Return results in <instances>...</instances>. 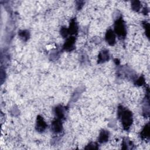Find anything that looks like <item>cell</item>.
Instances as JSON below:
<instances>
[{
  "label": "cell",
  "mask_w": 150,
  "mask_h": 150,
  "mask_svg": "<svg viewBox=\"0 0 150 150\" xmlns=\"http://www.w3.org/2000/svg\"><path fill=\"white\" fill-rule=\"evenodd\" d=\"M132 8L135 11H138L141 8V5L139 1H133L132 3Z\"/></svg>",
  "instance_id": "5bb4252c"
},
{
  "label": "cell",
  "mask_w": 150,
  "mask_h": 150,
  "mask_svg": "<svg viewBox=\"0 0 150 150\" xmlns=\"http://www.w3.org/2000/svg\"><path fill=\"white\" fill-rule=\"evenodd\" d=\"M47 127V124L44 121L43 119L38 116L36 119V129L39 132H43L45 130Z\"/></svg>",
  "instance_id": "3957f363"
},
{
  "label": "cell",
  "mask_w": 150,
  "mask_h": 150,
  "mask_svg": "<svg viewBox=\"0 0 150 150\" xmlns=\"http://www.w3.org/2000/svg\"><path fill=\"white\" fill-rule=\"evenodd\" d=\"M143 26H144V28L145 29V33L147 34V36L148 37H149V23L145 22L143 24Z\"/></svg>",
  "instance_id": "2e32d148"
},
{
  "label": "cell",
  "mask_w": 150,
  "mask_h": 150,
  "mask_svg": "<svg viewBox=\"0 0 150 150\" xmlns=\"http://www.w3.org/2000/svg\"><path fill=\"white\" fill-rule=\"evenodd\" d=\"M114 31L119 38H124L126 35V28L121 18L118 19L114 24Z\"/></svg>",
  "instance_id": "7a4b0ae2"
},
{
  "label": "cell",
  "mask_w": 150,
  "mask_h": 150,
  "mask_svg": "<svg viewBox=\"0 0 150 150\" xmlns=\"http://www.w3.org/2000/svg\"><path fill=\"white\" fill-rule=\"evenodd\" d=\"M87 149H98V145L96 142H91L85 148Z\"/></svg>",
  "instance_id": "9a60e30c"
},
{
  "label": "cell",
  "mask_w": 150,
  "mask_h": 150,
  "mask_svg": "<svg viewBox=\"0 0 150 150\" xmlns=\"http://www.w3.org/2000/svg\"><path fill=\"white\" fill-rule=\"evenodd\" d=\"M122 145H123V147H122L123 149H128L129 147L131 148L132 142L128 140L127 139H126V140L123 141Z\"/></svg>",
  "instance_id": "4fadbf2b"
},
{
  "label": "cell",
  "mask_w": 150,
  "mask_h": 150,
  "mask_svg": "<svg viewBox=\"0 0 150 150\" xmlns=\"http://www.w3.org/2000/svg\"><path fill=\"white\" fill-rule=\"evenodd\" d=\"M61 34L63 37H66L67 35L69 34L68 29H66V28H62L61 31Z\"/></svg>",
  "instance_id": "e0dca14e"
},
{
  "label": "cell",
  "mask_w": 150,
  "mask_h": 150,
  "mask_svg": "<svg viewBox=\"0 0 150 150\" xmlns=\"http://www.w3.org/2000/svg\"><path fill=\"white\" fill-rule=\"evenodd\" d=\"M140 137L142 139H147L149 137V123H148L142 129L140 133Z\"/></svg>",
  "instance_id": "30bf717a"
},
{
  "label": "cell",
  "mask_w": 150,
  "mask_h": 150,
  "mask_svg": "<svg viewBox=\"0 0 150 150\" xmlns=\"http://www.w3.org/2000/svg\"><path fill=\"white\" fill-rule=\"evenodd\" d=\"M52 130L55 133H59L62 131V124L60 119H57L52 122Z\"/></svg>",
  "instance_id": "8992f818"
},
{
  "label": "cell",
  "mask_w": 150,
  "mask_h": 150,
  "mask_svg": "<svg viewBox=\"0 0 150 150\" xmlns=\"http://www.w3.org/2000/svg\"><path fill=\"white\" fill-rule=\"evenodd\" d=\"M109 59V52L106 50H104V51H102L98 55V63H103L107 61H108Z\"/></svg>",
  "instance_id": "52a82bcc"
},
{
  "label": "cell",
  "mask_w": 150,
  "mask_h": 150,
  "mask_svg": "<svg viewBox=\"0 0 150 150\" xmlns=\"http://www.w3.org/2000/svg\"><path fill=\"white\" fill-rule=\"evenodd\" d=\"M55 113L57 119H62L65 116V110L62 106H58L55 109Z\"/></svg>",
  "instance_id": "9c48e42d"
},
{
  "label": "cell",
  "mask_w": 150,
  "mask_h": 150,
  "mask_svg": "<svg viewBox=\"0 0 150 150\" xmlns=\"http://www.w3.org/2000/svg\"><path fill=\"white\" fill-rule=\"evenodd\" d=\"M78 30V27H77V25L76 24V22H75V20H72L70 24V27L68 29V32L69 33H71V34H75L77 33Z\"/></svg>",
  "instance_id": "8fae6325"
},
{
  "label": "cell",
  "mask_w": 150,
  "mask_h": 150,
  "mask_svg": "<svg viewBox=\"0 0 150 150\" xmlns=\"http://www.w3.org/2000/svg\"><path fill=\"white\" fill-rule=\"evenodd\" d=\"M75 39L74 37H70L65 42L63 45V49L65 51H71L75 48Z\"/></svg>",
  "instance_id": "5b68a950"
},
{
  "label": "cell",
  "mask_w": 150,
  "mask_h": 150,
  "mask_svg": "<svg viewBox=\"0 0 150 150\" xmlns=\"http://www.w3.org/2000/svg\"><path fill=\"white\" fill-rule=\"evenodd\" d=\"M118 116L122 123L123 128L126 130H128L133 123V114L131 112L120 106L118 110Z\"/></svg>",
  "instance_id": "6da1fadb"
},
{
  "label": "cell",
  "mask_w": 150,
  "mask_h": 150,
  "mask_svg": "<svg viewBox=\"0 0 150 150\" xmlns=\"http://www.w3.org/2000/svg\"><path fill=\"white\" fill-rule=\"evenodd\" d=\"M145 82V80H144V78L143 77H140L137 81L136 82V84L137 85H139V86H141Z\"/></svg>",
  "instance_id": "ac0fdd59"
},
{
  "label": "cell",
  "mask_w": 150,
  "mask_h": 150,
  "mask_svg": "<svg viewBox=\"0 0 150 150\" xmlns=\"http://www.w3.org/2000/svg\"><path fill=\"white\" fill-rule=\"evenodd\" d=\"M106 40L110 45H114L116 43V35L114 32L110 29H109L106 34Z\"/></svg>",
  "instance_id": "277c9868"
},
{
  "label": "cell",
  "mask_w": 150,
  "mask_h": 150,
  "mask_svg": "<svg viewBox=\"0 0 150 150\" xmlns=\"http://www.w3.org/2000/svg\"><path fill=\"white\" fill-rule=\"evenodd\" d=\"M19 35L21 37V39H22L24 40H27L29 39V33L27 31H21L19 32Z\"/></svg>",
  "instance_id": "7c38bea8"
},
{
  "label": "cell",
  "mask_w": 150,
  "mask_h": 150,
  "mask_svg": "<svg viewBox=\"0 0 150 150\" xmlns=\"http://www.w3.org/2000/svg\"><path fill=\"white\" fill-rule=\"evenodd\" d=\"M109 137V133L107 131L102 130L100 133L98 137V141L101 143L106 142L108 141Z\"/></svg>",
  "instance_id": "ba28073f"
}]
</instances>
